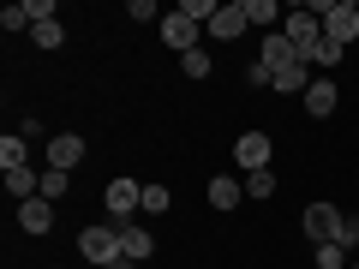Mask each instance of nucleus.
Segmentation results:
<instances>
[{
	"instance_id": "1",
	"label": "nucleus",
	"mask_w": 359,
	"mask_h": 269,
	"mask_svg": "<svg viewBox=\"0 0 359 269\" xmlns=\"http://www.w3.org/2000/svg\"><path fill=\"white\" fill-rule=\"evenodd\" d=\"M102 204H108V228H132V216L144 209V186L138 179H114Z\"/></svg>"
},
{
	"instance_id": "2",
	"label": "nucleus",
	"mask_w": 359,
	"mask_h": 269,
	"mask_svg": "<svg viewBox=\"0 0 359 269\" xmlns=\"http://www.w3.org/2000/svg\"><path fill=\"white\" fill-rule=\"evenodd\" d=\"M78 251H84L90 263H102V269H114L120 257H126L120 251V228H84L78 233Z\"/></svg>"
},
{
	"instance_id": "3",
	"label": "nucleus",
	"mask_w": 359,
	"mask_h": 269,
	"mask_svg": "<svg viewBox=\"0 0 359 269\" xmlns=\"http://www.w3.org/2000/svg\"><path fill=\"white\" fill-rule=\"evenodd\" d=\"M353 36H359V0H335L330 13H323V42L347 48Z\"/></svg>"
},
{
	"instance_id": "4",
	"label": "nucleus",
	"mask_w": 359,
	"mask_h": 269,
	"mask_svg": "<svg viewBox=\"0 0 359 269\" xmlns=\"http://www.w3.org/2000/svg\"><path fill=\"white\" fill-rule=\"evenodd\" d=\"M282 36L294 42L299 54H311V48L323 42V18H318V13H306V6H294V13H287V30H282Z\"/></svg>"
},
{
	"instance_id": "5",
	"label": "nucleus",
	"mask_w": 359,
	"mask_h": 269,
	"mask_svg": "<svg viewBox=\"0 0 359 269\" xmlns=\"http://www.w3.org/2000/svg\"><path fill=\"white\" fill-rule=\"evenodd\" d=\"M233 162H240L245 174L269 167V132H240V138H233Z\"/></svg>"
},
{
	"instance_id": "6",
	"label": "nucleus",
	"mask_w": 359,
	"mask_h": 269,
	"mask_svg": "<svg viewBox=\"0 0 359 269\" xmlns=\"http://www.w3.org/2000/svg\"><path fill=\"white\" fill-rule=\"evenodd\" d=\"M257 60H264L269 72H287V66H306V54H299L294 42L282 36V30H269V36H264V54H257Z\"/></svg>"
},
{
	"instance_id": "7",
	"label": "nucleus",
	"mask_w": 359,
	"mask_h": 269,
	"mask_svg": "<svg viewBox=\"0 0 359 269\" xmlns=\"http://www.w3.org/2000/svg\"><path fill=\"white\" fill-rule=\"evenodd\" d=\"M198 30H204V25H192L180 6L162 18V42H168V48H180V54H192V48H198Z\"/></svg>"
},
{
	"instance_id": "8",
	"label": "nucleus",
	"mask_w": 359,
	"mask_h": 269,
	"mask_svg": "<svg viewBox=\"0 0 359 269\" xmlns=\"http://www.w3.org/2000/svg\"><path fill=\"white\" fill-rule=\"evenodd\" d=\"M78 162H84V138H78V132H54V138H48V167L72 174Z\"/></svg>"
},
{
	"instance_id": "9",
	"label": "nucleus",
	"mask_w": 359,
	"mask_h": 269,
	"mask_svg": "<svg viewBox=\"0 0 359 269\" xmlns=\"http://www.w3.org/2000/svg\"><path fill=\"white\" fill-rule=\"evenodd\" d=\"M335 233H341V209L335 204H311L306 209V240L323 245V240H335Z\"/></svg>"
},
{
	"instance_id": "10",
	"label": "nucleus",
	"mask_w": 359,
	"mask_h": 269,
	"mask_svg": "<svg viewBox=\"0 0 359 269\" xmlns=\"http://www.w3.org/2000/svg\"><path fill=\"white\" fill-rule=\"evenodd\" d=\"M245 0H233V6H216V18H210V36H222V42H233V36H245Z\"/></svg>"
},
{
	"instance_id": "11",
	"label": "nucleus",
	"mask_w": 359,
	"mask_h": 269,
	"mask_svg": "<svg viewBox=\"0 0 359 269\" xmlns=\"http://www.w3.org/2000/svg\"><path fill=\"white\" fill-rule=\"evenodd\" d=\"M54 209H60V204H48V198H25V204H18V228H25V233H48L54 228Z\"/></svg>"
},
{
	"instance_id": "12",
	"label": "nucleus",
	"mask_w": 359,
	"mask_h": 269,
	"mask_svg": "<svg viewBox=\"0 0 359 269\" xmlns=\"http://www.w3.org/2000/svg\"><path fill=\"white\" fill-rule=\"evenodd\" d=\"M240 198H245V179H233V174L210 179V209H240Z\"/></svg>"
},
{
	"instance_id": "13",
	"label": "nucleus",
	"mask_w": 359,
	"mask_h": 269,
	"mask_svg": "<svg viewBox=\"0 0 359 269\" xmlns=\"http://www.w3.org/2000/svg\"><path fill=\"white\" fill-rule=\"evenodd\" d=\"M306 114H311V120H330V114H335V84H330V78H311V90H306Z\"/></svg>"
},
{
	"instance_id": "14",
	"label": "nucleus",
	"mask_w": 359,
	"mask_h": 269,
	"mask_svg": "<svg viewBox=\"0 0 359 269\" xmlns=\"http://www.w3.org/2000/svg\"><path fill=\"white\" fill-rule=\"evenodd\" d=\"M6 192L25 204V198H36V192H42V174H36L30 162H25V167H6Z\"/></svg>"
},
{
	"instance_id": "15",
	"label": "nucleus",
	"mask_w": 359,
	"mask_h": 269,
	"mask_svg": "<svg viewBox=\"0 0 359 269\" xmlns=\"http://www.w3.org/2000/svg\"><path fill=\"white\" fill-rule=\"evenodd\" d=\"M120 251H126V263H144V257L156 251V240L144 228H120Z\"/></svg>"
},
{
	"instance_id": "16",
	"label": "nucleus",
	"mask_w": 359,
	"mask_h": 269,
	"mask_svg": "<svg viewBox=\"0 0 359 269\" xmlns=\"http://www.w3.org/2000/svg\"><path fill=\"white\" fill-rule=\"evenodd\" d=\"M311 257H318V269H347V245H335V240H323Z\"/></svg>"
},
{
	"instance_id": "17",
	"label": "nucleus",
	"mask_w": 359,
	"mask_h": 269,
	"mask_svg": "<svg viewBox=\"0 0 359 269\" xmlns=\"http://www.w3.org/2000/svg\"><path fill=\"white\" fill-rule=\"evenodd\" d=\"M66 186H72V179H66L60 167H48V174H42V192H36V198H48V204H60V198H66Z\"/></svg>"
},
{
	"instance_id": "18",
	"label": "nucleus",
	"mask_w": 359,
	"mask_h": 269,
	"mask_svg": "<svg viewBox=\"0 0 359 269\" xmlns=\"http://www.w3.org/2000/svg\"><path fill=\"white\" fill-rule=\"evenodd\" d=\"M30 36H36V48H60V42H66V25H60V18H48V25H36Z\"/></svg>"
},
{
	"instance_id": "19",
	"label": "nucleus",
	"mask_w": 359,
	"mask_h": 269,
	"mask_svg": "<svg viewBox=\"0 0 359 269\" xmlns=\"http://www.w3.org/2000/svg\"><path fill=\"white\" fill-rule=\"evenodd\" d=\"M245 18H252V25H276L282 6H276V0H245Z\"/></svg>"
},
{
	"instance_id": "20",
	"label": "nucleus",
	"mask_w": 359,
	"mask_h": 269,
	"mask_svg": "<svg viewBox=\"0 0 359 269\" xmlns=\"http://www.w3.org/2000/svg\"><path fill=\"white\" fill-rule=\"evenodd\" d=\"M0 167H25V138H13V132L0 138Z\"/></svg>"
},
{
	"instance_id": "21",
	"label": "nucleus",
	"mask_w": 359,
	"mask_h": 269,
	"mask_svg": "<svg viewBox=\"0 0 359 269\" xmlns=\"http://www.w3.org/2000/svg\"><path fill=\"white\" fill-rule=\"evenodd\" d=\"M180 72H186V78H210V54H204V48L180 54Z\"/></svg>"
},
{
	"instance_id": "22",
	"label": "nucleus",
	"mask_w": 359,
	"mask_h": 269,
	"mask_svg": "<svg viewBox=\"0 0 359 269\" xmlns=\"http://www.w3.org/2000/svg\"><path fill=\"white\" fill-rule=\"evenodd\" d=\"M180 13L192 18V25H210L216 18V0H180Z\"/></svg>"
},
{
	"instance_id": "23",
	"label": "nucleus",
	"mask_w": 359,
	"mask_h": 269,
	"mask_svg": "<svg viewBox=\"0 0 359 269\" xmlns=\"http://www.w3.org/2000/svg\"><path fill=\"white\" fill-rule=\"evenodd\" d=\"M245 192H252V198H269V192H276V174H269V167H257V174H245Z\"/></svg>"
},
{
	"instance_id": "24",
	"label": "nucleus",
	"mask_w": 359,
	"mask_h": 269,
	"mask_svg": "<svg viewBox=\"0 0 359 269\" xmlns=\"http://www.w3.org/2000/svg\"><path fill=\"white\" fill-rule=\"evenodd\" d=\"M245 84H252V90H276V72H269L264 60H252V66H245Z\"/></svg>"
},
{
	"instance_id": "25",
	"label": "nucleus",
	"mask_w": 359,
	"mask_h": 269,
	"mask_svg": "<svg viewBox=\"0 0 359 269\" xmlns=\"http://www.w3.org/2000/svg\"><path fill=\"white\" fill-rule=\"evenodd\" d=\"M341 54H347V48H335V42H318V48L306 54V66H335Z\"/></svg>"
},
{
	"instance_id": "26",
	"label": "nucleus",
	"mask_w": 359,
	"mask_h": 269,
	"mask_svg": "<svg viewBox=\"0 0 359 269\" xmlns=\"http://www.w3.org/2000/svg\"><path fill=\"white\" fill-rule=\"evenodd\" d=\"M0 25H6V30H25V25H30V13H25V0H18V6H6V13H0Z\"/></svg>"
},
{
	"instance_id": "27",
	"label": "nucleus",
	"mask_w": 359,
	"mask_h": 269,
	"mask_svg": "<svg viewBox=\"0 0 359 269\" xmlns=\"http://www.w3.org/2000/svg\"><path fill=\"white\" fill-rule=\"evenodd\" d=\"M126 18H138V25H156V18H162V13H156L150 0H132V6H126Z\"/></svg>"
},
{
	"instance_id": "28",
	"label": "nucleus",
	"mask_w": 359,
	"mask_h": 269,
	"mask_svg": "<svg viewBox=\"0 0 359 269\" xmlns=\"http://www.w3.org/2000/svg\"><path fill=\"white\" fill-rule=\"evenodd\" d=\"M144 209H156V216H162V209H168V186H144Z\"/></svg>"
},
{
	"instance_id": "29",
	"label": "nucleus",
	"mask_w": 359,
	"mask_h": 269,
	"mask_svg": "<svg viewBox=\"0 0 359 269\" xmlns=\"http://www.w3.org/2000/svg\"><path fill=\"white\" fill-rule=\"evenodd\" d=\"M335 245H359V216H341V233H335Z\"/></svg>"
},
{
	"instance_id": "30",
	"label": "nucleus",
	"mask_w": 359,
	"mask_h": 269,
	"mask_svg": "<svg viewBox=\"0 0 359 269\" xmlns=\"http://www.w3.org/2000/svg\"><path fill=\"white\" fill-rule=\"evenodd\" d=\"M114 269H138V263H126V257H120V263H114Z\"/></svg>"
},
{
	"instance_id": "31",
	"label": "nucleus",
	"mask_w": 359,
	"mask_h": 269,
	"mask_svg": "<svg viewBox=\"0 0 359 269\" xmlns=\"http://www.w3.org/2000/svg\"><path fill=\"white\" fill-rule=\"evenodd\" d=\"M353 269H359V257H353Z\"/></svg>"
}]
</instances>
